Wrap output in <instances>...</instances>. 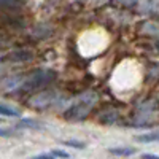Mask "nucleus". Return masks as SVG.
<instances>
[{
  "label": "nucleus",
  "instance_id": "obj_1",
  "mask_svg": "<svg viewBox=\"0 0 159 159\" xmlns=\"http://www.w3.org/2000/svg\"><path fill=\"white\" fill-rule=\"evenodd\" d=\"M97 97L94 92H88V94H83L78 99V102L64 113V116L67 119H72V121H76V119H84L88 116V113L91 111V108L94 107Z\"/></svg>",
  "mask_w": 159,
  "mask_h": 159
},
{
  "label": "nucleus",
  "instance_id": "obj_2",
  "mask_svg": "<svg viewBox=\"0 0 159 159\" xmlns=\"http://www.w3.org/2000/svg\"><path fill=\"white\" fill-rule=\"evenodd\" d=\"M54 78H56L54 70H35L34 73H30L25 78V81L22 83V89L24 91H35L45 84H49Z\"/></svg>",
  "mask_w": 159,
  "mask_h": 159
},
{
  "label": "nucleus",
  "instance_id": "obj_3",
  "mask_svg": "<svg viewBox=\"0 0 159 159\" xmlns=\"http://www.w3.org/2000/svg\"><path fill=\"white\" fill-rule=\"evenodd\" d=\"M52 97H54L52 92H42L40 96H37L30 100V105L35 108H45L52 102Z\"/></svg>",
  "mask_w": 159,
  "mask_h": 159
},
{
  "label": "nucleus",
  "instance_id": "obj_4",
  "mask_svg": "<svg viewBox=\"0 0 159 159\" xmlns=\"http://www.w3.org/2000/svg\"><path fill=\"white\" fill-rule=\"evenodd\" d=\"M11 61H16V62H22V61H30L34 57V52L29 51V49H19V51H15L10 54Z\"/></svg>",
  "mask_w": 159,
  "mask_h": 159
},
{
  "label": "nucleus",
  "instance_id": "obj_5",
  "mask_svg": "<svg viewBox=\"0 0 159 159\" xmlns=\"http://www.w3.org/2000/svg\"><path fill=\"white\" fill-rule=\"evenodd\" d=\"M35 157H38V159H46V157H69V153L67 151H62V150H52L51 153L37 154Z\"/></svg>",
  "mask_w": 159,
  "mask_h": 159
},
{
  "label": "nucleus",
  "instance_id": "obj_6",
  "mask_svg": "<svg viewBox=\"0 0 159 159\" xmlns=\"http://www.w3.org/2000/svg\"><path fill=\"white\" fill-rule=\"evenodd\" d=\"M139 142L142 143H151V142H159V132H150V134H143L137 137Z\"/></svg>",
  "mask_w": 159,
  "mask_h": 159
},
{
  "label": "nucleus",
  "instance_id": "obj_7",
  "mask_svg": "<svg viewBox=\"0 0 159 159\" xmlns=\"http://www.w3.org/2000/svg\"><path fill=\"white\" fill-rule=\"evenodd\" d=\"M0 115L3 116H19V111L11 108V107H7V105H2L0 103Z\"/></svg>",
  "mask_w": 159,
  "mask_h": 159
},
{
  "label": "nucleus",
  "instance_id": "obj_8",
  "mask_svg": "<svg viewBox=\"0 0 159 159\" xmlns=\"http://www.w3.org/2000/svg\"><path fill=\"white\" fill-rule=\"evenodd\" d=\"M118 119V113L116 111H111V113H107V115H102L100 116V121L105 123V124H111Z\"/></svg>",
  "mask_w": 159,
  "mask_h": 159
},
{
  "label": "nucleus",
  "instance_id": "obj_9",
  "mask_svg": "<svg viewBox=\"0 0 159 159\" xmlns=\"http://www.w3.org/2000/svg\"><path fill=\"white\" fill-rule=\"evenodd\" d=\"M18 127H34V129H38V127H42L38 123L32 121V119H22V121L18 124Z\"/></svg>",
  "mask_w": 159,
  "mask_h": 159
},
{
  "label": "nucleus",
  "instance_id": "obj_10",
  "mask_svg": "<svg viewBox=\"0 0 159 159\" xmlns=\"http://www.w3.org/2000/svg\"><path fill=\"white\" fill-rule=\"evenodd\" d=\"M111 153H116V154H132L134 153V148H124V150H110Z\"/></svg>",
  "mask_w": 159,
  "mask_h": 159
},
{
  "label": "nucleus",
  "instance_id": "obj_11",
  "mask_svg": "<svg viewBox=\"0 0 159 159\" xmlns=\"http://www.w3.org/2000/svg\"><path fill=\"white\" fill-rule=\"evenodd\" d=\"M65 145H72V147H76V148H84L86 147V143H83V142H72V140H69V142H64Z\"/></svg>",
  "mask_w": 159,
  "mask_h": 159
},
{
  "label": "nucleus",
  "instance_id": "obj_12",
  "mask_svg": "<svg viewBox=\"0 0 159 159\" xmlns=\"http://www.w3.org/2000/svg\"><path fill=\"white\" fill-rule=\"evenodd\" d=\"M142 157L143 159H159L157 154H142Z\"/></svg>",
  "mask_w": 159,
  "mask_h": 159
},
{
  "label": "nucleus",
  "instance_id": "obj_13",
  "mask_svg": "<svg viewBox=\"0 0 159 159\" xmlns=\"http://www.w3.org/2000/svg\"><path fill=\"white\" fill-rule=\"evenodd\" d=\"M11 134L10 130H7V129H0V137H8Z\"/></svg>",
  "mask_w": 159,
  "mask_h": 159
},
{
  "label": "nucleus",
  "instance_id": "obj_14",
  "mask_svg": "<svg viewBox=\"0 0 159 159\" xmlns=\"http://www.w3.org/2000/svg\"><path fill=\"white\" fill-rule=\"evenodd\" d=\"M156 48H157V51H159V42H157V43H156Z\"/></svg>",
  "mask_w": 159,
  "mask_h": 159
},
{
  "label": "nucleus",
  "instance_id": "obj_15",
  "mask_svg": "<svg viewBox=\"0 0 159 159\" xmlns=\"http://www.w3.org/2000/svg\"><path fill=\"white\" fill-rule=\"evenodd\" d=\"M0 42H2V40H0Z\"/></svg>",
  "mask_w": 159,
  "mask_h": 159
}]
</instances>
